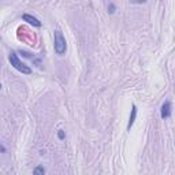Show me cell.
I'll return each mask as SVG.
<instances>
[{"label":"cell","instance_id":"6da1fadb","mask_svg":"<svg viewBox=\"0 0 175 175\" xmlns=\"http://www.w3.org/2000/svg\"><path fill=\"white\" fill-rule=\"evenodd\" d=\"M8 60H10L11 66H14V67H15L18 71L23 73V74H32V68L27 67L25 63L21 62L19 58H18V55H16L15 52H11L10 56H8Z\"/></svg>","mask_w":175,"mask_h":175},{"label":"cell","instance_id":"7a4b0ae2","mask_svg":"<svg viewBox=\"0 0 175 175\" xmlns=\"http://www.w3.org/2000/svg\"><path fill=\"white\" fill-rule=\"evenodd\" d=\"M53 48H55V52L58 55H63L67 49V45H66V40L63 37L62 32L56 30L55 32V44H53Z\"/></svg>","mask_w":175,"mask_h":175},{"label":"cell","instance_id":"3957f363","mask_svg":"<svg viewBox=\"0 0 175 175\" xmlns=\"http://www.w3.org/2000/svg\"><path fill=\"white\" fill-rule=\"evenodd\" d=\"M160 115H162L163 119H168V118L171 116V103H170V101H165V103L162 105Z\"/></svg>","mask_w":175,"mask_h":175},{"label":"cell","instance_id":"277c9868","mask_svg":"<svg viewBox=\"0 0 175 175\" xmlns=\"http://www.w3.org/2000/svg\"><path fill=\"white\" fill-rule=\"evenodd\" d=\"M22 19L26 21L27 23H30V25L36 26V27H40V26H41V22H40L37 18H34L33 15H29V14H23V15H22Z\"/></svg>","mask_w":175,"mask_h":175},{"label":"cell","instance_id":"5b68a950","mask_svg":"<svg viewBox=\"0 0 175 175\" xmlns=\"http://www.w3.org/2000/svg\"><path fill=\"white\" fill-rule=\"evenodd\" d=\"M136 118H137V107L136 105H133V107H131V113H130L129 125H127V130L131 129V126H133L134 122H136Z\"/></svg>","mask_w":175,"mask_h":175},{"label":"cell","instance_id":"8992f818","mask_svg":"<svg viewBox=\"0 0 175 175\" xmlns=\"http://www.w3.org/2000/svg\"><path fill=\"white\" fill-rule=\"evenodd\" d=\"M45 174V168L42 165H37L36 168L33 170V175H44Z\"/></svg>","mask_w":175,"mask_h":175},{"label":"cell","instance_id":"52a82bcc","mask_svg":"<svg viewBox=\"0 0 175 175\" xmlns=\"http://www.w3.org/2000/svg\"><path fill=\"white\" fill-rule=\"evenodd\" d=\"M107 8H108V14H113V13H115V4H113V3L108 4Z\"/></svg>","mask_w":175,"mask_h":175},{"label":"cell","instance_id":"ba28073f","mask_svg":"<svg viewBox=\"0 0 175 175\" xmlns=\"http://www.w3.org/2000/svg\"><path fill=\"white\" fill-rule=\"evenodd\" d=\"M58 137H59V138H60V139H65V131H63V130H59Z\"/></svg>","mask_w":175,"mask_h":175},{"label":"cell","instance_id":"9c48e42d","mask_svg":"<svg viewBox=\"0 0 175 175\" xmlns=\"http://www.w3.org/2000/svg\"><path fill=\"white\" fill-rule=\"evenodd\" d=\"M21 55H23L25 58H32V53H29V52H25V51H21Z\"/></svg>","mask_w":175,"mask_h":175},{"label":"cell","instance_id":"30bf717a","mask_svg":"<svg viewBox=\"0 0 175 175\" xmlns=\"http://www.w3.org/2000/svg\"><path fill=\"white\" fill-rule=\"evenodd\" d=\"M4 152H6V148H4V146L0 144V153H4Z\"/></svg>","mask_w":175,"mask_h":175},{"label":"cell","instance_id":"8fae6325","mask_svg":"<svg viewBox=\"0 0 175 175\" xmlns=\"http://www.w3.org/2000/svg\"><path fill=\"white\" fill-rule=\"evenodd\" d=\"M0 89H1V85H0Z\"/></svg>","mask_w":175,"mask_h":175}]
</instances>
